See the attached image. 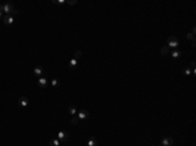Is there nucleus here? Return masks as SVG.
<instances>
[{
    "label": "nucleus",
    "mask_w": 196,
    "mask_h": 146,
    "mask_svg": "<svg viewBox=\"0 0 196 146\" xmlns=\"http://www.w3.org/2000/svg\"><path fill=\"white\" fill-rule=\"evenodd\" d=\"M88 146H97V140H96L94 137L89 138V141H88Z\"/></svg>",
    "instance_id": "nucleus-15"
},
{
    "label": "nucleus",
    "mask_w": 196,
    "mask_h": 146,
    "mask_svg": "<svg viewBox=\"0 0 196 146\" xmlns=\"http://www.w3.org/2000/svg\"><path fill=\"white\" fill-rule=\"evenodd\" d=\"M68 112H69L72 116H76V115H77V109H76V107H75V106H69Z\"/></svg>",
    "instance_id": "nucleus-13"
},
{
    "label": "nucleus",
    "mask_w": 196,
    "mask_h": 146,
    "mask_svg": "<svg viewBox=\"0 0 196 146\" xmlns=\"http://www.w3.org/2000/svg\"><path fill=\"white\" fill-rule=\"evenodd\" d=\"M3 22L5 24V25H12L14 21H13V16H11V14H7V16H4L3 17Z\"/></svg>",
    "instance_id": "nucleus-6"
},
{
    "label": "nucleus",
    "mask_w": 196,
    "mask_h": 146,
    "mask_svg": "<svg viewBox=\"0 0 196 146\" xmlns=\"http://www.w3.org/2000/svg\"><path fill=\"white\" fill-rule=\"evenodd\" d=\"M33 73L37 76V77H42V74H43V69H42V67H36L34 68V71H33Z\"/></svg>",
    "instance_id": "nucleus-10"
},
{
    "label": "nucleus",
    "mask_w": 196,
    "mask_h": 146,
    "mask_svg": "<svg viewBox=\"0 0 196 146\" xmlns=\"http://www.w3.org/2000/svg\"><path fill=\"white\" fill-rule=\"evenodd\" d=\"M76 67H77V60L72 58V59L69 60V68H76Z\"/></svg>",
    "instance_id": "nucleus-14"
},
{
    "label": "nucleus",
    "mask_w": 196,
    "mask_h": 146,
    "mask_svg": "<svg viewBox=\"0 0 196 146\" xmlns=\"http://www.w3.org/2000/svg\"><path fill=\"white\" fill-rule=\"evenodd\" d=\"M191 33H192V34H194V35H195V33H196V29H195V26H194V28H192V30H191Z\"/></svg>",
    "instance_id": "nucleus-23"
},
{
    "label": "nucleus",
    "mask_w": 196,
    "mask_h": 146,
    "mask_svg": "<svg viewBox=\"0 0 196 146\" xmlns=\"http://www.w3.org/2000/svg\"><path fill=\"white\" fill-rule=\"evenodd\" d=\"M76 116H77L80 120H88V119L90 117V115H89V111H88V109H81V111H78Z\"/></svg>",
    "instance_id": "nucleus-2"
},
{
    "label": "nucleus",
    "mask_w": 196,
    "mask_h": 146,
    "mask_svg": "<svg viewBox=\"0 0 196 146\" xmlns=\"http://www.w3.org/2000/svg\"><path fill=\"white\" fill-rule=\"evenodd\" d=\"M179 46V39L178 36L175 35H170L167 38V47H173V48H177Z\"/></svg>",
    "instance_id": "nucleus-1"
},
{
    "label": "nucleus",
    "mask_w": 196,
    "mask_h": 146,
    "mask_svg": "<svg viewBox=\"0 0 196 146\" xmlns=\"http://www.w3.org/2000/svg\"><path fill=\"white\" fill-rule=\"evenodd\" d=\"M184 74H186V76H191V74H192V71H191V69L187 67V68L184 69Z\"/></svg>",
    "instance_id": "nucleus-20"
},
{
    "label": "nucleus",
    "mask_w": 196,
    "mask_h": 146,
    "mask_svg": "<svg viewBox=\"0 0 196 146\" xmlns=\"http://www.w3.org/2000/svg\"><path fill=\"white\" fill-rule=\"evenodd\" d=\"M187 39L192 42V40H195V35H194L192 33H188V34H187Z\"/></svg>",
    "instance_id": "nucleus-19"
},
{
    "label": "nucleus",
    "mask_w": 196,
    "mask_h": 146,
    "mask_svg": "<svg viewBox=\"0 0 196 146\" xmlns=\"http://www.w3.org/2000/svg\"><path fill=\"white\" fill-rule=\"evenodd\" d=\"M71 123H72L73 125H78V124H80V119H78L77 116H72V119H71Z\"/></svg>",
    "instance_id": "nucleus-16"
},
{
    "label": "nucleus",
    "mask_w": 196,
    "mask_h": 146,
    "mask_svg": "<svg viewBox=\"0 0 196 146\" xmlns=\"http://www.w3.org/2000/svg\"><path fill=\"white\" fill-rule=\"evenodd\" d=\"M68 4H71V5H75V4H77V1L76 0H69V1H67Z\"/></svg>",
    "instance_id": "nucleus-22"
},
{
    "label": "nucleus",
    "mask_w": 196,
    "mask_h": 146,
    "mask_svg": "<svg viewBox=\"0 0 196 146\" xmlns=\"http://www.w3.org/2000/svg\"><path fill=\"white\" fill-rule=\"evenodd\" d=\"M47 85H48L47 78H46V77H43V76H42V77H39V78H38V86H39V87H46Z\"/></svg>",
    "instance_id": "nucleus-8"
},
{
    "label": "nucleus",
    "mask_w": 196,
    "mask_h": 146,
    "mask_svg": "<svg viewBox=\"0 0 196 146\" xmlns=\"http://www.w3.org/2000/svg\"><path fill=\"white\" fill-rule=\"evenodd\" d=\"M0 18H3V12L0 11Z\"/></svg>",
    "instance_id": "nucleus-24"
},
{
    "label": "nucleus",
    "mask_w": 196,
    "mask_h": 146,
    "mask_svg": "<svg viewBox=\"0 0 196 146\" xmlns=\"http://www.w3.org/2000/svg\"><path fill=\"white\" fill-rule=\"evenodd\" d=\"M52 3H55V4H64L66 0H52Z\"/></svg>",
    "instance_id": "nucleus-21"
},
{
    "label": "nucleus",
    "mask_w": 196,
    "mask_h": 146,
    "mask_svg": "<svg viewBox=\"0 0 196 146\" xmlns=\"http://www.w3.org/2000/svg\"><path fill=\"white\" fill-rule=\"evenodd\" d=\"M170 47H167V46H163L162 48H161V54L163 55V56H166V55H170Z\"/></svg>",
    "instance_id": "nucleus-11"
},
{
    "label": "nucleus",
    "mask_w": 196,
    "mask_h": 146,
    "mask_svg": "<svg viewBox=\"0 0 196 146\" xmlns=\"http://www.w3.org/2000/svg\"><path fill=\"white\" fill-rule=\"evenodd\" d=\"M13 11H14V7H13L12 3H5V4L3 5V12H5L7 14H11Z\"/></svg>",
    "instance_id": "nucleus-3"
},
{
    "label": "nucleus",
    "mask_w": 196,
    "mask_h": 146,
    "mask_svg": "<svg viewBox=\"0 0 196 146\" xmlns=\"http://www.w3.org/2000/svg\"><path fill=\"white\" fill-rule=\"evenodd\" d=\"M51 85H52V86H59V85H60V82H59V80L52 78V80H51Z\"/></svg>",
    "instance_id": "nucleus-18"
},
{
    "label": "nucleus",
    "mask_w": 196,
    "mask_h": 146,
    "mask_svg": "<svg viewBox=\"0 0 196 146\" xmlns=\"http://www.w3.org/2000/svg\"><path fill=\"white\" fill-rule=\"evenodd\" d=\"M81 56H82V54H81V51H78V50L75 52V54H73V59H76V60H77V59H80Z\"/></svg>",
    "instance_id": "nucleus-17"
},
{
    "label": "nucleus",
    "mask_w": 196,
    "mask_h": 146,
    "mask_svg": "<svg viewBox=\"0 0 196 146\" xmlns=\"http://www.w3.org/2000/svg\"><path fill=\"white\" fill-rule=\"evenodd\" d=\"M18 105L21 107H26V106H29V99L26 97H20L18 98Z\"/></svg>",
    "instance_id": "nucleus-7"
},
{
    "label": "nucleus",
    "mask_w": 196,
    "mask_h": 146,
    "mask_svg": "<svg viewBox=\"0 0 196 146\" xmlns=\"http://www.w3.org/2000/svg\"><path fill=\"white\" fill-rule=\"evenodd\" d=\"M174 145V140L171 137H163L161 141V146H173Z\"/></svg>",
    "instance_id": "nucleus-5"
},
{
    "label": "nucleus",
    "mask_w": 196,
    "mask_h": 146,
    "mask_svg": "<svg viewBox=\"0 0 196 146\" xmlns=\"http://www.w3.org/2000/svg\"><path fill=\"white\" fill-rule=\"evenodd\" d=\"M48 145L50 146H60V141H59L58 138H52V140H50Z\"/></svg>",
    "instance_id": "nucleus-12"
},
{
    "label": "nucleus",
    "mask_w": 196,
    "mask_h": 146,
    "mask_svg": "<svg viewBox=\"0 0 196 146\" xmlns=\"http://www.w3.org/2000/svg\"><path fill=\"white\" fill-rule=\"evenodd\" d=\"M56 136H58V140H59V141H67V140L69 138L68 132H64V131H59Z\"/></svg>",
    "instance_id": "nucleus-4"
},
{
    "label": "nucleus",
    "mask_w": 196,
    "mask_h": 146,
    "mask_svg": "<svg viewBox=\"0 0 196 146\" xmlns=\"http://www.w3.org/2000/svg\"><path fill=\"white\" fill-rule=\"evenodd\" d=\"M170 55H171V58H173V59H178V58H180V56H182V52H180V51H178V50H173V51H170Z\"/></svg>",
    "instance_id": "nucleus-9"
}]
</instances>
